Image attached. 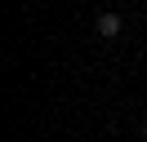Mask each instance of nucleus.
<instances>
[{
    "label": "nucleus",
    "mask_w": 147,
    "mask_h": 142,
    "mask_svg": "<svg viewBox=\"0 0 147 142\" xmlns=\"http://www.w3.org/2000/svg\"><path fill=\"white\" fill-rule=\"evenodd\" d=\"M94 31L102 36V40H120V31H125V18L111 13V9H102L98 18H94Z\"/></svg>",
    "instance_id": "1"
},
{
    "label": "nucleus",
    "mask_w": 147,
    "mask_h": 142,
    "mask_svg": "<svg viewBox=\"0 0 147 142\" xmlns=\"http://www.w3.org/2000/svg\"><path fill=\"white\" fill-rule=\"evenodd\" d=\"M143 142H147V120H143Z\"/></svg>",
    "instance_id": "2"
}]
</instances>
